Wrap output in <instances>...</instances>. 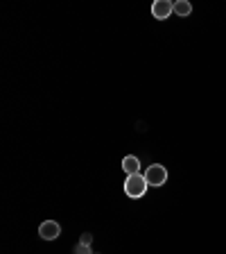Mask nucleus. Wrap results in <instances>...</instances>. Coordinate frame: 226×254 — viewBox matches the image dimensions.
<instances>
[{"instance_id": "obj_1", "label": "nucleus", "mask_w": 226, "mask_h": 254, "mask_svg": "<svg viewBox=\"0 0 226 254\" xmlns=\"http://www.w3.org/2000/svg\"><path fill=\"white\" fill-rule=\"evenodd\" d=\"M147 180H145V175L136 173V175H127L125 180V193L127 197H132V200H140L145 193H147Z\"/></svg>"}, {"instance_id": "obj_2", "label": "nucleus", "mask_w": 226, "mask_h": 254, "mask_svg": "<svg viewBox=\"0 0 226 254\" xmlns=\"http://www.w3.org/2000/svg\"><path fill=\"white\" fill-rule=\"evenodd\" d=\"M145 180H147L149 186H163L165 182H168V170L161 164H152L145 170Z\"/></svg>"}, {"instance_id": "obj_3", "label": "nucleus", "mask_w": 226, "mask_h": 254, "mask_svg": "<svg viewBox=\"0 0 226 254\" xmlns=\"http://www.w3.org/2000/svg\"><path fill=\"white\" fill-rule=\"evenodd\" d=\"M59 234H61V227H59V222H54V220H45V222H41V227H39V236H41L43 241H54V238H59Z\"/></svg>"}, {"instance_id": "obj_4", "label": "nucleus", "mask_w": 226, "mask_h": 254, "mask_svg": "<svg viewBox=\"0 0 226 254\" xmlns=\"http://www.w3.org/2000/svg\"><path fill=\"white\" fill-rule=\"evenodd\" d=\"M172 11H174V2H170V0H156L152 5V14H154V18H158V21L170 18Z\"/></svg>"}, {"instance_id": "obj_5", "label": "nucleus", "mask_w": 226, "mask_h": 254, "mask_svg": "<svg viewBox=\"0 0 226 254\" xmlns=\"http://www.w3.org/2000/svg\"><path fill=\"white\" fill-rule=\"evenodd\" d=\"M122 170H125L127 175H136V173H140V159L134 157V154L125 157V159H122Z\"/></svg>"}, {"instance_id": "obj_6", "label": "nucleus", "mask_w": 226, "mask_h": 254, "mask_svg": "<svg viewBox=\"0 0 226 254\" xmlns=\"http://www.w3.org/2000/svg\"><path fill=\"white\" fill-rule=\"evenodd\" d=\"M174 14L177 16H190L192 14V5H190L188 0H177V2H174Z\"/></svg>"}, {"instance_id": "obj_7", "label": "nucleus", "mask_w": 226, "mask_h": 254, "mask_svg": "<svg viewBox=\"0 0 226 254\" xmlns=\"http://www.w3.org/2000/svg\"><path fill=\"white\" fill-rule=\"evenodd\" d=\"M75 252H77V254H95V252H90V245H82V243H77Z\"/></svg>"}, {"instance_id": "obj_8", "label": "nucleus", "mask_w": 226, "mask_h": 254, "mask_svg": "<svg viewBox=\"0 0 226 254\" xmlns=\"http://www.w3.org/2000/svg\"><path fill=\"white\" fill-rule=\"evenodd\" d=\"M79 243H82V245H90V243H93V236H90L89 232L82 234V238H79Z\"/></svg>"}]
</instances>
